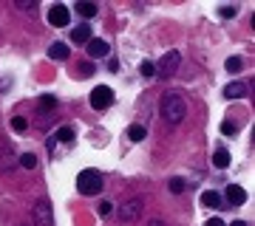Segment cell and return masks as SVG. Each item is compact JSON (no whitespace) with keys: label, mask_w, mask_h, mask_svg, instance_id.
<instances>
[{"label":"cell","mask_w":255,"mask_h":226,"mask_svg":"<svg viewBox=\"0 0 255 226\" xmlns=\"http://www.w3.org/2000/svg\"><path fill=\"white\" fill-rule=\"evenodd\" d=\"M201 204L210 207V209H216V207H224V198H221V192L207 190V192H201Z\"/></svg>","instance_id":"obj_12"},{"label":"cell","mask_w":255,"mask_h":226,"mask_svg":"<svg viewBox=\"0 0 255 226\" xmlns=\"http://www.w3.org/2000/svg\"><path fill=\"white\" fill-rule=\"evenodd\" d=\"M97 3H88V0H80V3H77V14H80V17H94V14H97Z\"/></svg>","instance_id":"obj_16"},{"label":"cell","mask_w":255,"mask_h":226,"mask_svg":"<svg viewBox=\"0 0 255 226\" xmlns=\"http://www.w3.org/2000/svg\"><path fill=\"white\" fill-rule=\"evenodd\" d=\"M221 17H236V9H230V6H224V9H219Z\"/></svg>","instance_id":"obj_27"},{"label":"cell","mask_w":255,"mask_h":226,"mask_svg":"<svg viewBox=\"0 0 255 226\" xmlns=\"http://www.w3.org/2000/svg\"><path fill=\"white\" fill-rule=\"evenodd\" d=\"M26 127H28V122H26L23 116H14V119H11V130H17V133H23Z\"/></svg>","instance_id":"obj_22"},{"label":"cell","mask_w":255,"mask_h":226,"mask_svg":"<svg viewBox=\"0 0 255 226\" xmlns=\"http://www.w3.org/2000/svg\"><path fill=\"white\" fill-rule=\"evenodd\" d=\"M88 48V57H94V60H100V57H108L111 54V45L105 43V40H94L91 37V43L85 45Z\"/></svg>","instance_id":"obj_9"},{"label":"cell","mask_w":255,"mask_h":226,"mask_svg":"<svg viewBox=\"0 0 255 226\" xmlns=\"http://www.w3.org/2000/svg\"><path fill=\"white\" fill-rule=\"evenodd\" d=\"M236 130H238V127L233 125V122H224V125H221V133H224V136H236Z\"/></svg>","instance_id":"obj_24"},{"label":"cell","mask_w":255,"mask_h":226,"mask_svg":"<svg viewBox=\"0 0 255 226\" xmlns=\"http://www.w3.org/2000/svg\"><path fill=\"white\" fill-rule=\"evenodd\" d=\"M142 207H145L142 198H130L128 204L119 207V218H122V221H136V218L142 215Z\"/></svg>","instance_id":"obj_6"},{"label":"cell","mask_w":255,"mask_h":226,"mask_svg":"<svg viewBox=\"0 0 255 226\" xmlns=\"http://www.w3.org/2000/svg\"><path fill=\"white\" fill-rule=\"evenodd\" d=\"M34 221L37 226H54V215H51V204L48 201H37L34 204Z\"/></svg>","instance_id":"obj_5"},{"label":"cell","mask_w":255,"mask_h":226,"mask_svg":"<svg viewBox=\"0 0 255 226\" xmlns=\"http://www.w3.org/2000/svg\"><path fill=\"white\" fill-rule=\"evenodd\" d=\"M213 164H216L219 170H227V167H230V153L224 150V147H219V150L213 153Z\"/></svg>","instance_id":"obj_15"},{"label":"cell","mask_w":255,"mask_h":226,"mask_svg":"<svg viewBox=\"0 0 255 226\" xmlns=\"http://www.w3.org/2000/svg\"><path fill=\"white\" fill-rule=\"evenodd\" d=\"M114 105V90L108 88V85H97V88L91 90V108L94 110H105Z\"/></svg>","instance_id":"obj_4"},{"label":"cell","mask_w":255,"mask_h":226,"mask_svg":"<svg viewBox=\"0 0 255 226\" xmlns=\"http://www.w3.org/2000/svg\"><path fill=\"white\" fill-rule=\"evenodd\" d=\"M159 113H162L170 125H179L184 119V113H187V105H184V99L179 96V93H173V90H167L162 96V102H159Z\"/></svg>","instance_id":"obj_1"},{"label":"cell","mask_w":255,"mask_h":226,"mask_svg":"<svg viewBox=\"0 0 255 226\" xmlns=\"http://www.w3.org/2000/svg\"><path fill=\"white\" fill-rule=\"evenodd\" d=\"M60 142H63V145H74V130H71V127H60V130L48 139V150L54 153V147L60 145Z\"/></svg>","instance_id":"obj_8"},{"label":"cell","mask_w":255,"mask_h":226,"mask_svg":"<svg viewBox=\"0 0 255 226\" xmlns=\"http://www.w3.org/2000/svg\"><path fill=\"white\" fill-rule=\"evenodd\" d=\"M108 71H114V74L119 71V63H117V60H114V57H111V60H108Z\"/></svg>","instance_id":"obj_29"},{"label":"cell","mask_w":255,"mask_h":226,"mask_svg":"<svg viewBox=\"0 0 255 226\" xmlns=\"http://www.w3.org/2000/svg\"><path fill=\"white\" fill-rule=\"evenodd\" d=\"M20 164H23L26 170H34V167H37V155L34 153H23V155H20Z\"/></svg>","instance_id":"obj_20"},{"label":"cell","mask_w":255,"mask_h":226,"mask_svg":"<svg viewBox=\"0 0 255 226\" xmlns=\"http://www.w3.org/2000/svg\"><path fill=\"white\" fill-rule=\"evenodd\" d=\"M40 108L46 110V113H54V110H57V99L51 96V93H46V96H40Z\"/></svg>","instance_id":"obj_18"},{"label":"cell","mask_w":255,"mask_h":226,"mask_svg":"<svg viewBox=\"0 0 255 226\" xmlns=\"http://www.w3.org/2000/svg\"><path fill=\"white\" fill-rule=\"evenodd\" d=\"M179 63H182V54H179V51H167V54L156 63V76L170 79V76L176 74V68H179Z\"/></svg>","instance_id":"obj_3"},{"label":"cell","mask_w":255,"mask_h":226,"mask_svg":"<svg viewBox=\"0 0 255 226\" xmlns=\"http://www.w3.org/2000/svg\"><path fill=\"white\" fill-rule=\"evenodd\" d=\"M170 192H176V195L184 192V181L182 178H173V181H170Z\"/></svg>","instance_id":"obj_23"},{"label":"cell","mask_w":255,"mask_h":226,"mask_svg":"<svg viewBox=\"0 0 255 226\" xmlns=\"http://www.w3.org/2000/svg\"><path fill=\"white\" fill-rule=\"evenodd\" d=\"M224 198H227L230 207H241V204L247 201V192L241 190L238 184H230V187H227V195H224Z\"/></svg>","instance_id":"obj_10"},{"label":"cell","mask_w":255,"mask_h":226,"mask_svg":"<svg viewBox=\"0 0 255 226\" xmlns=\"http://www.w3.org/2000/svg\"><path fill=\"white\" fill-rule=\"evenodd\" d=\"M224 68H227L230 74H238L241 68H244V60H241V57H230L227 63H224Z\"/></svg>","instance_id":"obj_19"},{"label":"cell","mask_w":255,"mask_h":226,"mask_svg":"<svg viewBox=\"0 0 255 226\" xmlns=\"http://www.w3.org/2000/svg\"><path fill=\"white\" fill-rule=\"evenodd\" d=\"M111 209H114V207H111L108 201H102V204H100V215H102V218H108V215H111Z\"/></svg>","instance_id":"obj_25"},{"label":"cell","mask_w":255,"mask_h":226,"mask_svg":"<svg viewBox=\"0 0 255 226\" xmlns=\"http://www.w3.org/2000/svg\"><path fill=\"white\" fill-rule=\"evenodd\" d=\"M139 71H142V76H156V63L145 60V63L139 65Z\"/></svg>","instance_id":"obj_21"},{"label":"cell","mask_w":255,"mask_h":226,"mask_svg":"<svg viewBox=\"0 0 255 226\" xmlns=\"http://www.w3.org/2000/svg\"><path fill=\"white\" fill-rule=\"evenodd\" d=\"M150 226H164V224H162V221H153V224H150Z\"/></svg>","instance_id":"obj_31"},{"label":"cell","mask_w":255,"mask_h":226,"mask_svg":"<svg viewBox=\"0 0 255 226\" xmlns=\"http://www.w3.org/2000/svg\"><path fill=\"white\" fill-rule=\"evenodd\" d=\"M68 54H71V48L65 43H54L48 48V57H51V60H68Z\"/></svg>","instance_id":"obj_14"},{"label":"cell","mask_w":255,"mask_h":226,"mask_svg":"<svg viewBox=\"0 0 255 226\" xmlns=\"http://www.w3.org/2000/svg\"><path fill=\"white\" fill-rule=\"evenodd\" d=\"M71 43H82V45L91 43V26H88V23H82V26L71 28Z\"/></svg>","instance_id":"obj_11"},{"label":"cell","mask_w":255,"mask_h":226,"mask_svg":"<svg viewBox=\"0 0 255 226\" xmlns=\"http://www.w3.org/2000/svg\"><path fill=\"white\" fill-rule=\"evenodd\" d=\"M204 226H227V224H224L221 218H210V221H207V224H204Z\"/></svg>","instance_id":"obj_28"},{"label":"cell","mask_w":255,"mask_h":226,"mask_svg":"<svg viewBox=\"0 0 255 226\" xmlns=\"http://www.w3.org/2000/svg\"><path fill=\"white\" fill-rule=\"evenodd\" d=\"M244 93H247L244 82H230L227 88H224V96H227V99H241Z\"/></svg>","instance_id":"obj_13"},{"label":"cell","mask_w":255,"mask_h":226,"mask_svg":"<svg viewBox=\"0 0 255 226\" xmlns=\"http://www.w3.org/2000/svg\"><path fill=\"white\" fill-rule=\"evenodd\" d=\"M102 187H105V181H102V172L100 170H82L77 175V190L82 195H100Z\"/></svg>","instance_id":"obj_2"},{"label":"cell","mask_w":255,"mask_h":226,"mask_svg":"<svg viewBox=\"0 0 255 226\" xmlns=\"http://www.w3.org/2000/svg\"><path fill=\"white\" fill-rule=\"evenodd\" d=\"M68 20H71V14H68V9H65L63 3H57V6L48 9V23H51V26L63 28V26H68Z\"/></svg>","instance_id":"obj_7"},{"label":"cell","mask_w":255,"mask_h":226,"mask_svg":"<svg viewBox=\"0 0 255 226\" xmlns=\"http://www.w3.org/2000/svg\"><path fill=\"white\" fill-rule=\"evenodd\" d=\"M80 68H82V76H91V74L97 71V68H94L91 63H85V65H80Z\"/></svg>","instance_id":"obj_26"},{"label":"cell","mask_w":255,"mask_h":226,"mask_svg":"<svg viewBox=\"0 0 255 226\" xmlns=\"http://www.w3.org/2000/svg\"><path fill=\"white\" fill-rule=\"evenodd\" d=\"M230 226H247L244 221H236V224H230Z\"/></svg>","instance_id":"obj_30"},{"label":"cell","mask_w":255,"mask_h":226,"mask_svg":"<svg viewBox=\"0 0 255 226\" xmlns=\"http://www.w3.org/2000/svg\"><path fill=\"white\" fill-rule=\"evenodd\" d=\"M145 136H147V130L142 125H130L128 127V139H130V142H142Z\"/></svg>","instance_id":"obj_17"}]
</instances>
